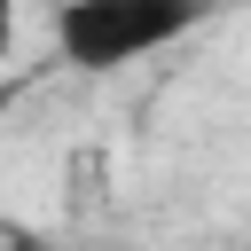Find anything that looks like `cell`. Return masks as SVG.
<instances>
[{
  "label": "cell",
  "mask_w": 251,
  "mask_h": 251,
  "mask_svg": "<svg viewBox=\"0 0 251 251\" xmlns=\"http://www.w3.org/2000/svg\"><path fill=\"white\" fill-rule=\"evenodd\" d=\"M212 0H55V47L71 71H126L173 39H188Z\"/></svg>",
  "instance_id": "obj_1"
},
{
  "label": "cell",
  "mask_w": 251,
  "mask_h": 251,
  "mask_svg": "<svg viewBox=\"0 0 251 251\" xmlns=\"http://www.w3.org/2000/svg\"><path fill=\"white\" fill-rule=\"evenodd\" d=\"M8 47H16V0H0V63H8Z\"/></svg>",
  "instance_id": "obj_2"
},
{
  "label": "cell",
  "mask_w": 251,
  "mask_h": 251,
  "mask_svg": "<svg viewBox=\"0 0 251 251\" xmlns=\"http://www.w3.org/2000/svg\"><path fill=\"white\" fill-rule=\"evenodd\" d=\"M0 251H39V243L31 235H0Z\"/></svg>",
  "instance_id": "obj_3"
}]
</instances>
